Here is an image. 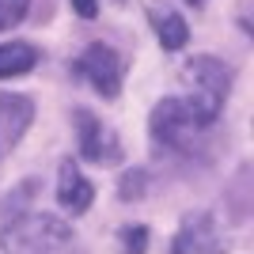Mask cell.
Returning a JSON list of instances; mask_svg holds the SVG:
<instances>
[{
	"label": "cell",
	"instance_id": "7c38bea8",
	"mask_svg": "<svg viewBox=\"0 0 254 254\" xmlns=\"http://www.w3.org/2000/svg\"><path fill=\"white\" fill-rule=\"evenodd\" d=\"M144 186H148V171H126L122 175V182H118V193H122V201H133V197H140L144 193Z\"/></svg>",
	"mask_w": 254,
	"mask_h": 254
},
{
	"label": "cell",
	"instance_id": "3957f363",
	"mask_svg": "<svg viewBox=\"0 0 254 254\" xmlns=\"http://www.w3.org/2000/svg\"><path fill=\"white\" fill-rule=\"evenodd\" d=\"M72 72L80 76V80H87V84L95 87L103 99H114L118 91H122V76H126V57L114 50V46L106 42H91L80 57H76Z\"/></svg>",
	"mask_w": 254,
	"mask_h": 254
},
{
	"label": "cell",
	"instance_id": "6da1fadb",
	"mask_svg": "<svg viewBox=\"0 0 254 254\" xmlns=\"http://www.w3.org/2000/svg\"><path fill=\"white\" fill-rule=\"evenodd\" d=\"M72 228L50 212H23L0 232L4 254H61L72 247Z\"/></svg>",
	"mask_w": 254,
	"mask_h": 254
},
{
	"label": "cell",
	"instance_id": "ba28073f",
	"mask_svg": "<svg viewBox=\"0 0 254 254\" xmlns=\"http://www.w3.org/2000/svg\"><path fill=\"white\" fill-rule=\"evenodd\" d=\"M34 64H38V50L31 42H4L0 46V80L31 72Z\"/></svg>",
	"mask_w": 254,
	"mask_h": 254
},
{
	"label": "cell",
	"instance_id": "5b68a950",
	"mask_svg": "<svg viewBox=\"0 0 254 254\" xmlns=\"http://www.w3.org/2000/svg\"><path fill=\"white\" fill-rule=\"evenodd\" d=\"M31 118H34V103L27 95H19V91L0 95V159L23 140V133L31 129Z\"/></svg>",
	"mask_w": 254,
	"mask_h": 254
},
{
	"label": "cell",
	"instance_id": "8fae6325",
	"mask_svg": "<svg viewBox=\"0 0 254 254\" xmlns=\"http://www.w3.org/2000/svg\"><path fill=\"white\" fill-rule=\"evenodd\" d=\"M122 251L126 254H144L148 251V228L144 224H129V228H122Z\"/></svg>",
	"mask_w": 254,
	"mask_h": 254
},
{
	"label": "cell",
	"instance_id": "7a4b0ae2",
	"mask_svg": "<svg viewBox=\"0 0 254 254\" xmlns=\"http://www.w3.org/2000/svg\"><path fill=\"white\" fill-rule=\"evenodd\" d=\"M182 80L190 84V95L186 99H193V103L205 110V118L216 122L224 103H228V95H232V68L224 61H216L212 53H201V57H190V61H186Z\"/></svg>",
	"mask_w": 254,
	"mask_h": 254
},
{
	"label": "cell",
	"instance_id": "9c48e42d",
	"mask_svg": "<svg viewBox=\"0 0 254 254\" xmlns=\"http://www.w3.org/2000/svg\"><path fill=\"white\" fill-rule=\"evenodd\" d=\"M156 38L163 50H182L186 38H190V27L179 11H163V15H156Z\"/></svg>",
	"mask_w": 254,
	"mask_h": 254
},
{
	"label": "cell",
	"instance_id": "8992f818",
	"mask_svg": "<svg viewBox=\"0 0 254 254\" xmlns=\"http://www.w3.org/2000/svg\"><path fill=\"white\" fill-rule=\"evenodd\" d=\"M171 254H224L220 247V235L212 228V216L209 212H197L179 228L175 243H171Z\"/></svg>",
	"mask_w": 254,
	"mask_h": 254
},
{
	"label": "cell",
	"instance_id": "4fadbf2b",
	"mask_svg": "<svg viewBox=\"0 0 254 254\" xmlns=\"http://www.w3.org/2000/svg\"><path fill=\"white\" fill-rule=\"evenodd\" d=\"M72 11H76V15H84V19H95L99 0H72Z\"/></svg>",
	"mask_w": 254,
	"mask_h": 254
},
{
	"label": "cell",
	"instance_id": "277c9868",
	"mask_svg": "<svg viewBox=\"0 0 254 254\" xmlns=\"http://www.w3.org/2000/svg\"><path fill=\"white\" fill-rule=\"evenodd\" d=\"M76 144H80V156L87 159V163H99V167H114V163H122V156H126V148H122V140H118V133L110 126H103L91 110H76Z\"/></svg>",
	"mask_w": 254,
	"mask_h": 254
},
{
	"label": "cell",
	"instance_id": "5bb4252c",
	"mask_svg": "<svg viewBox=\"0 0 254 254\" xmlns=\"http://www.w3.org/2000/svg\"><path fill=\"white\" fill-rule=\"evenodd\" d=\"M190 4H201V0H190Z\"/></svg>",
	"mask_w": 254,
	"mask_h": 254
},
{
	"label": "cell",
	"instance_id": "52a82bcc",
	"mask_svg": "<svg viewBox=\"0 0 254 254\" xmlns=\"http://www.w3.org/2000/svg\"><path fill=\"white\" fill-rule=\"evenodd\" d=\"M91 201H95V186L80 175V167L72 159H61V171H57V205L68 209L72 216H80V212L91 209Z\"/></svg>",
	"mask_w": 254,
	"mask_h": 254
},
{
	"label": "cell",
	"instance_id": "30bf717a",
	"mask_svg": "<svg viewBox=\"0 0 254 254\" xmlns=\"http://www.w3.org/2000/svg\"><path fill=\"white\" fill-rule=\"evenodd\" d=\"M31 11V0H0V31H11L19 27Z\"/></svg>",
	"mask_w": 254,
	"mask_h": 254
}]
</instances>
